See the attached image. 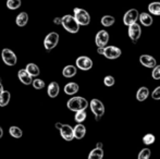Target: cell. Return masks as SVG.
<instances>
[{
	"label": "cell",
	"instance_id": "obj_1",
	"mask_svg": "<svg viewBox=\"0 0 160 159\" xmlns=\"http://www.w3.org/2000/svg\"><path fill=\"white\" fill-rule=\"evenodd\" d=\"M67 107L69 110L74 111V112L81 110H86V108L88 107V102L84 97L75 96V97H72L68 100Z\"/></svg>",
	"mask_w": 160,
	"mask_h": 159
},
{
	"label": "cell",
	"instance_id": "obj_2",
	"mask_svg": "<svg viewBox=\"0 0 160 159\" xmlns=\"http://www.w3.org/2000/svg\"><path fill=\"white\" fill-rule=\"evenodd\" d=\"M61 25L63 26L67 32L71 33V34H75L80 31V25L74 19L73 15L71 14H65L61 17Z\"/></svg>",
	"mask_w": 160,
	"mask_h": 159
},
{
	"label": "cell",
	"instance_id": "obj_3",
	"mask_svg": "<svg viewBox=\"0 0 160 159\" xmlns=\"http://www.w3.org/2000/svg\"><path fill=\"white\" fill-rule=\"evenodd\" d=\"M74 19L76 20V22L78 23V25L86 26L91 23V15L86 10L82 8H74Z\"/></svg>",
	"mask_w": 160,
	"mask_h": 159
},
{
	"label": "cell",
	"instance_id": "obj_4",
	"mask_svg": "<svg viewBox=\"0 0 160 159\" xmlns=\"http://www.w3.org/2000/svg\"><path fill=\"white\" fill-rule=\"evenodd\" d=\"M1 59L4 62V64L9 67H14L18 63V58L14 51L10 48H3L1 51Z\"/></svg>",
	"mask_w": 160,
	"mask_h": 159
},
{
	"label": "cell",
	"instance_id": "obj_5",
	"mask_svg": "<svg viewBox=\"0 0 160 159\" xmlns=\"http://www.w3.org/2000/svg\"><path fill=\"white\" fill-rule=\"evenodd\" d=\"M89 107H91V110L95 116L96 120H99L105 115V106L99 99H96V98L92 99L91 102H89Z\"/></svg>",
	"mask_w": 160,
	"mask_h": 159
},
{
	"label": "cell",
	"instance_id": "obj_6",
	"mask_svg": "<svg viewBox=\"0 0 160 159\" xmlns=\"http://www.w3.org/2000/svg\"><path fill=\"white\" fill-rule=\"evenodd\" d=\"M59 42V34L57 32H50L44 39V47L46 50L53 49Z\"/></svg>",
	"mask_w": 160,
	"mask_h": 159
},
{
	"label": "cell",
	"instance_id": "obj_7",
	"mask_svg": "<svg viewBox=\"0 0 160 159\" xmlns=\"http://www.w3.org/2000/svg\"><path fill=\"white\" fill-rule=\"evenodd\" d=\"M75 66L76 68L82 71H88L93 68V60L89 57H87V56H80L76 59Z\"/></svg>",
	"mask_w": 160,
	"mask_h": 159
},
{
	"label": "cell",
	"instance_id": "obj_8",
	"mask_svg": "<svg viewBox=\"0 0 160 159\" xmlns=\"http://www.w3.org/2000/svg\"><path fill=\"white\" fill-rule=\"evenodd\" d=\"M122 51L119 47L116 46H106L103 47V56H105L107 59L113 60V59H118L121 56Z\"/></svg>",
	"mask_w": 160,
	"mask_h": 159
},
{
	"label": "cell",
	"instance_id": "obj_9",
	"mask_svg": "<svg viewBox=\"0 0 160 159\" xmlns=\"http://www.w3.org/2000/svg\"><path fill=\"white\" fill-rule=\"evenodd\" d=\"M139 17V12L137 9H130L128 12H125L124 17H123V23L124 25H131L133 23H136Z\"/></svg>",
	"mask_w": 160,
	"mask_h": 159
},
{
	"label": "cell",
	"instance_id": "obj_10",
	"mask_svg": "<svg viewBox=\"0 0 160 159\" xmlns=\"http://www.w3.org/2000/svg\"><path fill=\"white\" fill-rule=\"evenodd\" d=\"M128 37L131 38V40L134 42H136L137 40L141 38V35H142V28L139 26V24L136 23H133L131 25H128Z\"/></svg>",
	"mask_w": 160,
	"mask_h": 159
},
{
	"label": "cell",
	"instance_id": "obj_11",
	"mask_svg": "<svg viewBox=\"0 0 160 159\" xmlns=\"http://www.w3.org/2000/svg\"><path fill=\"white\" fill-rule=\"evenodd\" d=\"M60 135L67 142H71L74 140V134H73V127L69 124H62V127L59 129Z\"/></svg>",
	"mask_w": 160,
	"mask_h": 159
},
{
	"label": "cell",
	"instance_id": "obj_12",
	"mask_svg": "<svg viewBox=\"0 0 160 159\" xmlns=\"http://www.w3.org/2000/svg\"><path fill=\"white\" fill-rule=\"evenodd\" d=\"M108 42H109V33L107 31L101 30L96 34L95 42L97 47H106L108 45Z\"/></svg>",
	"mask_w": 160,
	"mask_h": 159
},
{
	"label": "cell",
	"instance_id": "obj_13",
	"mask_svg": "<svg viewBox=\"0 0 160 159\" xmlns=\"http://www.w3.org/2000/svg\"><path fill=\"white\" fill-rule=\"evenodd\" d=\"M139 62H141L142 66L146 67V68H149V69H152L157 66L156 59L149 55H142L141 57H139Z\"/></svg>",
	"mask_w": 160,
	"mask_h": 159
},
{
	"label": "cell",
	"instance_id": "obj_14",
	"mask_svg": "<svg viewBox=\"0 0 160 159\" xmlns=\"http://www.w3.org/2000/svg\"><path fill=\"white\" fill-rule=\"evenodd\" d=\"M18 77H19V80L21 81L24 85H32L33 77L28 74V71H26L25 69L19 70V72H18Z\"/></svg>",
	"mask_w": 160,
	"mask_h": 159
},
{
	"label": "cell",
	"instance_id": "obj_15",
	"mask_svg": "<svg viewBox=\"0 0 160 159\" xmlns=\"http://www.w3.org/2000/svg\"><path fill=\"white\" fill-rule=\"evenodd\" d=\"M60 93V86L57 82H51L49 83L48 87H47V94L50 98H56Z\"/></svg>",
	"mask_w": 160,
	"mask_h": 159
},
{
	"label": "cell",
	"instance_id": "obj_16",
	"mask_svg": "<svg viewBox=\"0 0 160 159\" xmlns=\"http://www.w3.org/2000/svg\"><path fill=\"white\" fill-rule=\"evenodd\" d=\"M73 134H74V138L82 140L85 136V134H86V127H85V125L82 124V123H78L73 127Z\"/></svg>",
	"mask_w": 160,
	"mask_h": 159
},
{
	"label": "cell",
	"instance_id": "obj_17",
	"mask_svg": "<svg viewBox=\"0 0 160 159\" xmlns=\"http://www.w3.org/2000/svg\"><path fill=\"white\" fill-rule=\"evenodd\" d=\"M78 89H80V86H78V83L70 82V83H68V84H65L63 91H64V93L67 94V95L72 96V95H75V94L78 92Z\"/></svg>",
	"mask_w": 160,
	"mask_h": 159
},
{
	"label": "cell",
	"instance_id": "obj_18",
	"mask_svg": "<svg viewBox=\"0 0 160 159\" xmlns=\"http://www.w3.org/2000/svg\"><path fill=\"white\" fill-rule=\"evenodd\" d=\"M76 72H78V68L75 66H72V64H68L63 68L62 70V75L67 79H71V77H75Z\"/></svg>",
	"mask_w": 160,
	"mask_h": 159
},
{
	"label": "cell",
	"instance_id": "obj_19",
	"mask_svg": "<svg viewBox=\"0 0 160 159\" xmlns=\"http://www.w3.org/2000/svg\"><path fill=\"white\" fill-rule=\"evenodd\" d=\"M138 20L141 21L142 25H144V26L152 25V22H154V19H152V14H150V13H147V12L139 13Z\"/></svg>",
	"mask_w": 160,
	"mask_h": 159
},
{
	"label": "cell",
	"instance_id": "obj_20",
	"mask_svg": "<svg viewBox=\"0 0 160 159\" xmlns=\"http://www.w3.org/2000/svg\"><path fill=\"white\" fill-rule=\"evenodd\" d=\"M149 96V89L147 88L146 86H142L138 88V91L136 92V99L138 102H145L146 99Z\"/></svg>",
	"mask_w": 160,
	"mask_h": 159
},
{
	"label": "cell",
	"instance_id": "obj_21",
	"mask_svg": "<svg viewBox=\"0 0 160 159\" xmlns=\"http://www.w3.org/2000/svg\"><path fill=\"white\" fill-rule=\"evenodd\" d=\"M25 70L28 71V74H30L32 77H38V75L40 74L39 67H38L37 64L33 63V62H31V63H28V64H26Z\"/></svg>",
	"mask_w": 160,
	"mask_h": 159
},
{
	"label": "cell",
	"instance_id": "obj_22",
	"mask_svg": "<svg viewBox=\"0 0 160 159\" xmlns=\"http://www.w3.org/2000/svg\"><path fill=\"white\" fill-rule=\"evenodd\" d=\"M28 22V14L26 12H20L15 17V24L20 27H23Z\"/></svg>",
	"mask_w": 160,
	"mask_h": 159
},
{
	"label": "cell",
	"instance_id": "obj_23",
	"mask_svg": "<svg viewBox=\"0 0 160 159\" xmlns=\"http://www.w3.org/2000/svg\"><path fill=\"white\" fill-rule=\"evenodd\" d=\"M10 99H11L10 92L4 89V91L1 93V95H0V107L8 106V104L10 102Z\"/></svg>",
	"mask_w": 160,
	"mask_h": 159
},
{
	"label": "cell",
	"instance_id": "obj_24",
	"mask_svg": "<svg viewBox=\"0 0 160 159\" xmlns=\"http://www.w3.org/2000/svg\"><path fill=\"white\" fill-rule=\"evenodd\" d=\"M114 22H116V19H114V17H112V15H103L100 20L101 25L105 26V27H110V26H112L114 24Z\"/></svg>",
	"mask_w": 160,
	"mask_h": 159
},
{
	"label": "cell",
	"instance_id": "obj_25",
	"mask_svg": "<svg viewBox=\"0 0 160 159\" xmlns=\"http://www.w3.org/2000/svg\"><path fill=\"white\" fill-rule=\"evenodd\" d=\"M148 11H149L150 14L157 15L160 17V2H152V3L148 4Z\"/></svg>",
	"mask_w": 160,
	"mask_h": 159
},
{
	"label": "cell",
	"instance_id": "obj_26",
	"mask_svg": "<svg viewBox=\"0 0 160 159\" xmlns=\"http://www.w3.org/2000/svg\"><path fill=\"white\" fill-rule=\"evenodd\" d=\"M9 134L14 138H21L23 136V131L19 127L12 125V127H9Z\"/></svg>",
	"mask_w": 160,
	"mask_h": 159
},
{
	"label": "cell",
	"instance_id": "obj_27",
	"mask_svg": "<svg viewBox=\"0 0 160 159\" xmlns=\"http://www.w3.org/2000/svg\"><path fill=\"white\" fill-rule=\"evenodd\" d=\"M103 158V149L102 148H94L91 151L87 159H102Z\"/></svg>",
	"mask_w": 160,
	"mask_h": 159
},
{
	"label": "cell",
	"instance_id": "obj_28",
	"mask_svg": "<svg viewBox=\"0 0 160 159\" xmlns=\"http://www.w3.org/2000/svg\"><path fill=\"white\" fill-rule=\"evenodd\" d=\"M22 4V1L21 0H7L6 2V6L8 9L10 10H17L21 7Z\"/></svg>",
	"mask_w": 160,
	"mask_h": 159
},
{
	"label": "cell",
	"instance_id": "obj_29",
	"mask_svg": "<svg viewBox=\"0 0 160 159\" xmlns=\"http://www.w3.org/2000/svg\"><path fill=\"white\" fill-rule=\"evenodd\" d=\"M86 117H87V113L85 110L76 111L75 116H74V120H75V122H78V123H82L86 120Z\"/></svg>",
	"mask_w": 160,
	"mask_h": 159
},
{
	"label": "cell",
	"instance_id": "obj_30",
	"mask_svg": "<svg viewBox=\"0 0 160 159\" xmlns=\"http://www.w3.org/2000/svg\"><path fill=\"white\" fill-rule=\"evenodd\" d=\"M155 141H156V137H155V135H154V134H152V133L145 134V135L143 136V143L145 145L154 144Z\"/></svg>",
	"mask_w": 160,
	"mask_h": 159
},
{
	"label": "cell",
	"instance_id": "obj_31",
	"mask_svg": "<svg viewBox=\"0 0 160 159\" xmlns=\"http://www.w3.org/2000/svg\"><path fill=\"white\" fill-rule=\"evenodd\" d=\"M32 85L34 88L39 91V89H42L45 87V82L42 79H35V80H33Z\"/></svg>",
	"mask_w": 160,
	"mask_h": 159
},
{
	"label": "cell",
	"instance_id": "obj_32",
	"mask_svg": "<svg viewBox=\"0 0 160 159\" xmlns=\"http://www.w3.org/2000/svg\"><path fill=\"white\" fill-rule=\"evenodd\" d=\"M150 155H152V152L149 148H144L139 152L138 154V159H149Z\"/></svg>",
	"mask_w": 160,
	"mask_h": 159
},
{
	"label": "cell",
	"instance_id": "obj_33",
	"mask_svg": "<svg viewBox=\"0 0 160 159\" xmlns=\"http://www.w3.org/2000/svg\"><path fill=\"white\" fill-rule=\"evenodd\" d=\"M103 83H105V85L107 87H111L114 85L116 80H114V77H112V75H107V77H105V79H103Z\"/></svg>",
	"mask_w": 160,
	"mask_h": 159
},
{
	"label": "cell",
	"instance_id": "obj_34",
	"mask_svg": "<svg viewBox=\"0 0 160 159\" xmlns=\"http://www.w3.org/2000/svg\"><path fill=\"white\" fill-rule=\"evenodd\" d=\"M152 77L154 80H160V64H157L155 68H152Z\"/></svg>",
	"mask_w": 160,
	"mask_h": 159
},
{
	"label": "cell",
	"instance_id": "obj_35",
	"mask_svg": "<svg viewBox=\"0 0 160 159\" xmlns=\"http://www.w3.org/2000/svg\"><path fill=\"white\" fill-rule=\"evenodd\" d=\"M152 99H155V100H160V86H157L156 88L152 91Z\"/></svg>",
	"mask_w": 160,
	"mask_h": 159
},
{
	"label": "cell",
	"instance_id": "obj_36",
	"mask_svg": "<svg viewBox=\"0 0 160 159\" xmlns=\"http://www.w3.org/2000/svg\"><path fill=\"white\" fill-rule=\"evenodd\" d=\"M53 23H55L56 25H60V24H61V17H55V19H53Z\"/></svg>",
	"mask_w": 160,
	"mask_h": 159
},
{
	"label": "cell",
	"instance_id": "obj_37",
	"mask_svg": "<svg viewBox=\"0 0 160 159\" xmlns=\"http://www.w3.org/2000/svg\"><path fill=\"white\" fill-rule=\"evenodd\" d=\"M97 52L99 55H103V47H97Z\"/></svg>",
	"mask_w": 160,
	"mask_h": 159
},
{
	"label": "cell",
	"instance_id": "obj_38",
	"mask_svg": "<svg viewBox=\"0 0 160 159\" xmlns=\"http://www.w3.org/2000/svg\"><path fill=\"white\" fill-rule=\"evenodd\" d=\"M61 127H62V123L61 122H57V123H56V129H57V130H59Z\"/></svg>",
	"mask_w": 160,
	"mask_h": 159
},
{
	"label": "cell",
	"instance_id": "obj_39",
	"mask_svg": "<svg viewBox=\"0 0 160 159\" xmlns=\"http://www.w3.org/2000/svg\"><path fill=\"white\" fill-rule=\"evenodd\" d=\"M96 148H102V143H97V145H96Z\"/></svg>",
	"mask_w": 160,
	"mask_h": 159
},
{
	"label": "cell",
	"instance_id": "obj_40",
	"mask_svg": "<svg viewBox=\"0 0 160 159\" xmlns=\"http://www.w3.org/2000/svg\"><path fill=\"white\" fill-rule=\"evenodd\" d=\"M4 91V88H3V85H2V83H0V95H1V93Z\"/></svg>",
	"mask_w": 160,
	"mask_h": 159
},
{
	"label": "cell",
	"instance_id": "obj_41",
	"mask_svg": "<svg viewBox=\"0 0 160 159\" xmlns=\"http://www.w3.org/2000/svg\"><path fill=\"white\" fill-rule=\"evenodd\" d=\"M2 136H3V129H2V127H0V138H1Z\"/></svg>",
	"mask_w": 160,
	"mask_h": 159
},
{
	"label": "cell",
	"instance_id": "obj_42",
	"mask_svg": "<svg viewBox=\"0 0 160 159\" xmlns=\"http://www.w3.org/2000/svg\"><path fill=\"white\" fill-rule=\"evenodd\" d=\"M0 83H1V79H0Z\"/></svg>",
	"mask_w": 160,
	"mask_h": 159
}]
</instances>
